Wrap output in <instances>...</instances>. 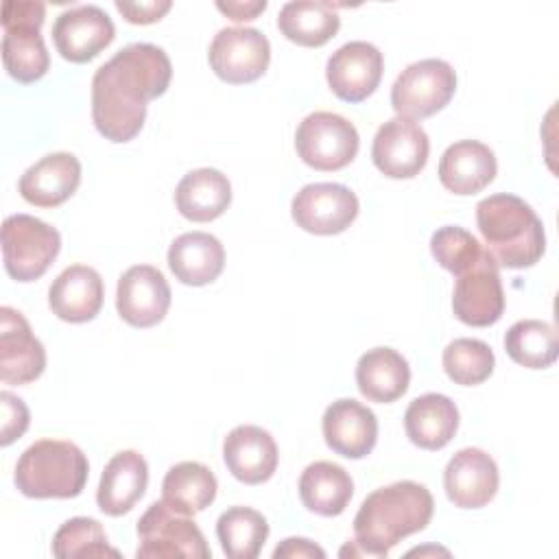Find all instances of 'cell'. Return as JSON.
Instances as JSON below:
<instances>
[{"mask_svg":"<svg viewBox=\"0 0 559 559\" xmlns=\"http://www.w3.org/2000/svg\"><path fill=\"white\" fill-rule=\"evenodd\" d=\"M173 76L168 55L146 41L120 48L92 79V120L111 142L133 140L146 120V103L162 96Z\"/></svg>","mask_w":559,"mask_h":559,"instance_id":"cell-1","label":"cell"},{"mask_svg":"<svg viewBox=\"0 0 559 559\" xmlns=\"http://www.w3.org/2000/svg\"><path fill=\"white\" fill-rule=\"evenodd\" d=\"M432 511V493L415 480H397L380 487L362 500L354 518V539L338 555L384 559L404 537L424 531Z\"/></svg>","mask_w":559,"mask_h":559,"instance_id":"cell-2","label":"cell"},{"mask_svg":"<svg viewBox=\"0 0 559 559\" xmlns=\"http://www.w3.org/2000/svg\"><path fill=\"white\" fill-rule=\"evenodd\" d=\"M476 225L496 264L526 269L546 251V234L535 210L520 197L498 192L476 205Z\"/></svg>","mask_w":559,"mask_h":559,"instance_id":"cell-3","label":"cell"},{"mask_svg":"<svg viewBox=\"0 0 559 559\" xmlns=\"http://www.w3.org/2000/svg\"><path fill=\"white\" fill-rule=\"evenodd\" d=\"M87 474V456L76 443L39 439L20 454L13 478L26 498H76Z\"/></svg>","mask_w":559,"mask_h":559,"instance_id":"cell-4","label":"cell"},{"mask_svg":"<svg viewBox=\"0 0 559 559\" xmlns=\"http://www.w3.org/2000/svg\"><path fill=\"white\" fill-rule=\"evenodd\" d=\"M61 249L59 231L31 214H11L2 223V260L17 282L41 277Z\"/></svg>","mask_w":559,"mask_h":559,"instance_id":"cell-5","label":"cell"},{"mask_svg":"<svg viewBox=\"0 0 559 559\" xmlns=\"http://www.w3.org/2000/svg\"><path fill=\"white\" fill-rule=\"evenodd\" d=\"M138 539L135 550L138 559L148 557H188V559H207L212 552L205 544V537L197 522L170 509L164 500L153 502L142 518L138 520Z\"/></svg>","mask_w":559,"mask_h":559,"instance_id":"cell-6","label":"cell"},{"mask_svg":"<svg viewBox=\"0 0 559 559\" xmlns=\"http://www.w3.org/2000/svg\"><path fill=\"white\" fill-rule=\"evenodd\" d=\"M456 90V72L443 59H421L406 66L391 87V105L397 116L421 120L443 109Z\"/></svg>","mask_w":559,"mask_h":559,"instance_id":"cell-7","label":"cell"},{"mask_svg":"<svg viewBox=\"0 0 559 559\" xmlns=\"http://www.w3.org/2000/svg\"><path fill=\"white\" fill-rule=\"evenodd\" d=\"M356 127L334 111L308 114L295 131V148L304 164L314 170H341L358 153Z\"/></svg>","mask_w":559,"mask_h":559,"instance_id":"cell-8","label":"cell"},{"mask_svg":"<svg viewBox=\"0 0 559 559\" xmlns=\"http://www.w3.org/2000/svg\"><path fill=\"white\" fill-rule=\"evenodd\" d=\"M454 317L474 328H487L500 321L504 312V290L498 264L487 249L465 271L456 275L452 290Z\"/></svg>","mask_w":559,"mask_h":559,"instance_id":"cell-9","label":"cell"},{"mask_svg":"<svg viewBox=\"0 0 559 559\" xmlns=\"http://www.w3.org/2000/svg\"><path fill=\"white\" fill-rule=\"evenodd\" d=\"M207 59L218 79L242 85L266 72L271 44L266 35L253 26H227L214 35Z\"/></svg>","mask_w":559,"mask_h":559,"instance_id":"cell-10","label":"cell"},{"mask_svg":"<svg viewBox=\"0 0 559 559\" xmlns=\"http://www.w3.org/2000/svg\"><path fill=\"white\" fill-rule=\"evenodd\" d=\"M290 214L304 231L341 234L358 216V197L343 183H308L293 197Z\"/></svg>","mask_w":559,"mask_h":559,"instance_id":"cell-11","label":"cell"},{"mask_svg":"<svg viewBox=\"0 0 559 559\" xmlns=\"http://www.w3.org/2000/svg\"><path fill=\"white\" fill-rule=\"evenodd\" d=\"M430 142L421 124L395 116L380 124L371 144V159L376 168L391 179H411L428 162Z\"/></svg>","mask_w":559,"mask_h":559,"instance_id":"cell-12","label":"cell"},{"mask_svg":"<svg viewBox=\"0 0 559 559\" xmlns=\"http://www.w3.org/2000/svg\"><path fill=\"white\" fill-rule=\"evenodd\" d=\"M114 35L111 17L96 4H74L61 11L52 24L55 48L72 63L94 59L111 44Z\"/></svg>","mask_w":559,"mask_h":559,"instance_id":"cell-13","label":"cell"},{"mask_svg":"<svg viewBox=\"0 0 559 559\" xmlns=\"http://www.w3.org/2000/svg\"><path fill=\"white\" fill-rule=\"evenodd\" d=\"M116 308L120 319L133 328L159 323L170 308V286L164 273L151 264L129 266L118 280Z\"/></svg>","mask_w":559,"mask_h":559,"instance_id":"cell-14","label":"cell"},{"mask_svg":"<svg viewBox=\"0 0 559 559\" xmlns=\"http://www.w3.org/2000/svg\"><path fill=\"white\" fill-rule=\"evenodd\" d=\"M382 52L362 39L336 48L325 66L330 90L345 103H360L371 96L382 79Z\"/></svg>","mask_w":559,"mask_h":559,"instance_id":"cell-15","label":"cell"},{"mask_svg":"<svg viewBox=\"0 0 559 559\" xmlns=\"http://www.w3.org/2000/svg\"><path fill=\"white\" fill-rule=\"evenodd\" d=\"M46 367V349L15 308H0V378L4 384L37 380Z\"/></svg>","mask_w":559,"mask_h":559,"instance_id":"cell-16","label":"cell"},{"mask_svg":"<svg viewBox=\"0 0 559 559\" xmlns=\"http://www.w3.org/2000/svg\"><path fill=\"white\" fill-rule=\"evenodd\" d=\"M500 483L496 461L480 448L459 450L445 465L443 487L459 509H480L496 496Z\"/></svg>","mask_w":559,"mask_h":559,"instance_id":"cell-17","label":"cell"},{"mask_svg":"<svg viewBox=\"0 0 559 559\" xmlns=\"http://www.w3.org/2000/svg\"><path fill=\"white\" fill-rule=\"evenodd\" d=\"M321 426L328 448L345 459L367 456L378 439V419L373 411L352 397L332 402L323 413Z\"/></svg>","mask_w":559,"mask_h":559,"instance_id":"cell-18","label":"cell"},{"mask_svg":"<svg viewBox=\"0 0 559 559\" xmlns=\"http://www.w3.org/2000/svg\"><path fill=\"white\" fill-rule=\"evenodd\" d=\"M277 445L260 426H236L223 441V459L234 478L247 485L266 483L277 467Z\"/></svg>","mask_w":559,"mask_h":559,"instance_id":"cell-19","label":"cell"},{"mask_svg":"<svg viewBox=\"0 0 559 559\" xmlns=\"http://www.w3.org/2000/svg\"><path fill=\"white\" fill-rule=\"evenodd\" d=\"M103 277L87 264L63 269L48 288V306L52 314L68 323L92 321L103 308Z\"/></svg>","mask_w":559,"mask_h":559,"instance_id":"cell-20","label":"cell"},{"mask_svg":"<svg viewBox=\"0 0 559 559\" xmlns=\"http://www.w3.org/2000/svg\"><path fill=\"white\" fill-rule=\"evenodd\" d=\"M81 183V162L66 151L48 153L24 170L17 181L20 194L37 207H57Z\"/></svg>","mask_w":559,"mask_h":559,"instance_id":"cell-21","label":"cell"},{"mask_svg":"<svg viewBox=\"0 0 559 559\" xmlns=\"http://www.w3.org/2000/svg\"><path fill=\"white\" fill-rule=\"evenodd\" d=\"M146 485H148V465L144 456L135 450L116 452L107 461L100 474V483L96 491L98 509L114 518L129 513L144 496Z\"/></svg>","mask_w":559,"mask_h":559,"instance_id":"cell-22","label":"cell"},{"mask_svg":"<svg viewBox=\"0 0 559 559\" xmlns=\"http://www.w3.org/2000/svg\"><path fill=\"white\" fill-rule=\"evenodd\" d=\"M498 164L493 151L478 140H459L450 144L439 159V181L454 194H476L496 177Z\"/></svg>","mask_w":559,"mask_h":559,"instance_id":"cell-23","label":"cell"},{"mask_svg":"<svg viewBox=\"0 0 559 559\" xmlns=\"http://www.w3.org/2000/svg\"><path fill=\"white\" fill-rule=\"evenodd\" d=\"M168 266L181 284L205 286L223 273L225 249L207 231H186L170 242Z\"/></svg>","mask_w":559,"mask_h":559,"instance_id":"cell-24","label":"cell"},{"mask_svg":"<svg viewBox=\"0 0 559 559\" xmlns=\"http://www.w3.org/2000/svg\"><path fill=\"white\" fill-rule=\"evenodd\" d=\"M459 428V408L443 393H424L415 397L404 413L408 439L424 450H441Z\"/></svg>","mask_w":559,"mask_h":559,"instance_id":"cell-25","label":"cell"},{"mask_svg":"<svg viewBox=\"0 0 559 559\" xmlns=\"http://www.w3.org/2000/svg\"><path fill=\"white\" fill-rule=\"evenodd\" d=\"M231 203V183L216 168H197L181 177L175 188V205L194 223L218 218Z\"/></svg>","mask_w":559,"mask_h":559,"instance_id":"cell-26","label":"cell"},{"mask_svg":"<svg viewBox=\"0 0 559 559\" xmlns=\"http://www.w3.org/2000/svg\"><path fill=\"white\" fill-rule=\"evenodd\" d=\"M411 382V367L406 358L393 347L367 349L356 362L358 391L380 404L402 397Z\"/></svg>","mask_w":559,"mask_h":559,"instance_id":"cell-27","label":"cell"},{"mask_svg":"<svg viewBox=\"0 0 559 559\" xmlns=\"http://www.w3.org/2000/svg\"><path fill=\"white\" fill-rule=\"evenodd\" d=\"M354 496V483L345 467L332 461H314L299 476V498L312 513L341 515Z\"/></svg>","mask_w":559,"mask_h":559,"instance_id":"cell-28","label":"cell"},{"mask_svg":"<svg viewBox=\"0 0 559 559\" xmlns=\"http://www.w3.org/2000/svg\"><path fill=\"white\" fill-rule=\"evenodd\" d=\"M216 476L210 467L197 461H181L173 465L162 483V500L186 515L207 509L216 498Z\"/></svg>","mask_w":559,"mask_h":559,"instance_id":"cell-29","label":"cell"},{"mask_svg":"<svg viewBox=\"0 0 559 559\" xmlns=\"http://www.w3.org/2000/svg\"><path fill=\"white\" fill-rule=\"evenodd\" d=\"M277 26L286 39L299 46L317 48L336 35L341 17L330 2L293 0L280 9Z\"/></svg>","mask_w":559,"mask_h":559,"instance_id":"cell-30","label":"cell"},{"mask_svg":"<svg viewBox=\"0 0 559 559\" xmlns=\"http://www.w3.org/2000/svg\"><path fill=\"white\" fill-rule=\"evenodd\" d=\"M41 26L15 24L4 28L2 61L4 70L20 83L39 81L50 66V57L39 33Z\"/></svg>","mask_w":559,"mask_h":559,"instance_id":"cell-31","label":"cell"},{"mask_svg":"<svg viewBox=\"0 0 559 559\" xmlns=\"http://www.w3.org/2000/svg\"><path fill=\"white\" fill-rule=\"evenodd\" d=\"M216 535L229 559H255L269 537V524L260 511L236 504L221 513Z\"/></svg>","mask_w":559,"mask_h":559,"instance_id":"cell-32","label":"cell"},{"mask_svg":"<svg viewBox=\"0 0 559 559\" xmlns=\"http://www.w3.org/2000/svg\"><path fill=\"white\" fill-rule=\"evenodd\" d=\"M504 349L526 369H546L557 360L559 343L550 323L539 319L515 321L504 334Z\"/></svg>","mask_w":559,"mask_h":559,"instance_id":"cell-33","label":"cell"},{"mask_svg":"<svg viewBox=\"0 0 559 559\" xmlns=\"http://www.w3.org/2000/svg\"><path fill=\"white\" fill-rule=\"evenodd\" d=\"M496 365L491 347L480 338H454L443 349V369L448 378L463 386L485 382Z\"/></svg>","mask_w":559,"mask_h":559,"instance_id":"cell-34","label":"cell"},{"mask_svg":"<svg viewBox=\"0 0 559 559\" xmlns=\"http://www.w3.org/2000/svg\"><path fill=\"white\" fill-rule=\"evenodd\" d=\"M52 555L59 559L120 557V552L107 544V533L94 518H70L63 522L52 537Z\"/></svg>","mask_w":559,"mask_h":559,"instance_id":"cell-35","label":"cell"},{"mask_svg":"<svg viewBox=\"0 0 559 559\" xmlns=\"http://www.w3.org/2000/svg\"><path fill=\"white\" fill-rule=\"evenodd\" d=\"M430 251L445 271L459 275L478 260V255L483 253V245L467 229L459 225H445L432 234Z\"/></svg>","mask_w":559,"mask_h":559,"instance_id":"cell-36","label":"cell"},{"mask_svg":"<svg viewBox=\"0 0 559 559\" xmlns=\"http://www.w3.org/2000/svg\"><path fill=\"white\" fill-rule=\"evenodd\" d=\"M0 406H2V437H0V443L9 445L26 432V428H28V408H26L24 400L13 395L11 391L0 393Z\"/></svg>","mask_w":559,"mask_h":559,"instance_id":"cell-37","label":"cell"},{"mask_svg":"<svg viewBox=\"0 0 559 559\" xmlns=\"http://www.w3.org/2000/svg\"><path fill=\"white\" fill-rule=\"evenodd\" d=\"M46 17V4L35 0H7L2 2V28L15 26V24H33L41 26Z\"/></svg>","mask_w":559,"mask_h":559,"instance_id":"cell-38","label":"cell"},{"mask_svg":"<svg viewBox=\"0 0 559 559\" xmlns=\"http://www.w3.org/2000/svg\"><path fill=\"white\" fill-rule=\"evenodd\" d=\"M173 7L170 0H148V2H122L116 0V9L131 24H153Z\"/></svg>","mask_w":559,"mask_h":559,"instance_id":"cell-39","label":"cell"},{"mask_svg":"<svg viewBox=\"0 0 559 559\" xmlns=\"http://www.w3.org/2000/svg\"><path fill=\"white\" fill-rule=\"evenodd\" d=\"M304 559V557H325V550L321 546H317L314 542L306 539V537H288L284 539L275 550H273V559Z\"/></svg>","mask_w":559,"mask_h":559,"instance_id":"cell-40","label":"cell"},{"mask_svg":"<svg viewBox=\"0 0 559 559\" xmlns=\"http://www.w3.org/2000/svg\"><path fill=\"white\" fill-rule=\"evenodd\" d=\"M216 9L221 13H225L234 22H245V20L258 17L266 9V0H249V2H240V0H227L225 2V0H218Z\"/></svg>","mask_w":559,"mask_h":559,"instance_id":"cell-41","label":"cell"}]
</instances>
